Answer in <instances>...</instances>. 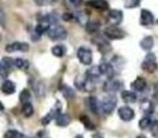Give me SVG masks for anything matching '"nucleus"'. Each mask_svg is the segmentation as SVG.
Segmentation results:
<instances>
[{
  "mask_svg": "<svg viewBox=\"0 0 158 138\" xmlns=\"http://www.w3.org/2000/svg\"><path fill=\"white\" fill-rule=\"evenodd\" d=\"M141 67L147 73H154L157 70V68H158V64L156 62V54L148 52L147 55L144 57V60L142 62V65Z\"/></svg>",
  "mask_w": 158,
  "mask_h": 138,
  "instance_id": "obj_1",
  "label": "nucleus"
},
{
  "mask_svg": "<svg viewBox=\"0 0 158 138\" xmlns=\"http://www.w3.org/2000/svg\"><path fill=\"white\" fill-rule=\"evenodd\" d=\"M48 37L53 41H62L67 37V30L63 27V26H59V25H56L53 27H51L48 31Z\"/></svg>",
  "mask_w": 158,
  "mask_h": 138,
  "instance_id": "obj_2",
  "label": "nucleus"
},
{
  "mask_svg": "<svg viewBox=\"0 0 158 138\" xmlns=\"http://www.w3.org/2000/svg\"><path fill=\"white\" fill-rule=\"evenodd\" d=\"M116 105H117V99H116V96H115V95H109V96L104 97V100L101 101V110H102L104 113L110 115V113L115 110Z\"/></svg>",
  "mask_w": 158,
  "mask_h": 138,
  "instance_id": "obj_3",
  "label": "nucleus"
},
{
  "mask_svg": "<svg viewBox=\"0 0 158 138\" xmlns=\"http://www.w3.org/2000/svg\"><path fill=\"white\" fill-rule=\"evenodd\" d=\"M104 34L105 37H107L109 39H121L125 37V32L122 30H120L116 25H111V26H107L105 30H104Z\"/></svg>",
  "mask_w": 158,
  "mask_h": 138,
  "instance_id": "obj_4",
  "label": "nucleus"
},
{
  "mask_svg": "<svg viewBox=\"0 0 158 138\" xmlns=\"http://www.w3.org/2000/svg\"><path fill=\"white\" fill-rule=\"evenodd\" d=\"M77 57L80 60V63L84 65H89L93 62V53L86 47H79L77 51Z\"/></svg>",
  "mask_w": 158,
  "mask_h": 138,
  "instance_id": "obj_5",
  "label": "nucleus"
},
{
  "mask_svg": "<svg viewBox=\"0 0 158 138\" xmlns=\"http://www.w3.org/2000/svg\"><path fill=\"white\" fill-rule=\"evenodd\" d=\"M60 106H62V105H60V102H59V101H57V102L54 104V106L52 107V110H51L46 116H43V117H42L41 123H42L43 126H47V124H48V123H49L54 117H57V116L60 113Z\"/></svg>",
  "mask_w": 158,
  "mask_h": 138,
  "instance_id": "obj_6",
  "label": "nucleus"
},
{
  "mask_svg": "<svg viewBox=\"0 0 158 138\" xmlns=\"http://www.w3.org/2000/svg\"><path fill=\"white\" fill-rule=\"evenodd\" d=\"M30 48V46L26 43V42H12L10 44H7L5 47V51L9 52V53H12V52H27Z\"/></svg>",
  "mask_w": 158,
  "mask_h": 138,
  "instance_id": "obj_7",
  "label": "nucleus"
},
{
  "mask_svg": "<svg viewBox=\"0 0 158 138\" xmlns=\"http://www.w3.org/2000/svg\"><path fill=\"white\" fill-rule=\"evenodd\" d=\"M117 113H118V117L122 121H125V122H128V121H131L135 117V111L131 107H128V106H121V107H118Z\"/></svg>",
  "mask_w": 158,
  "mask_h": 138,
  "instance_id": "obj_8",
  "label": "nucleus"
},
{
  "mask_svg": "<svg viewBox=\"0 0 158 138\" xmlns=\"http://www.w3.org/2000/svg\"><path fill=\"white\" fill-rule=\"evenodd\" d=\"M154 21V17L152 15V12L147 9H142L141 10V17H139V23L142 26H151Z\"/></svg>",
  "mask_w": 158,
  "mask_h": 138,
  "instance_id": "obj_9",
  "label": "nucleus"
},
{
  "mask_svg": "<svg viewBox=\"0 0 158 138\" xmlns=\"http://www.w3.org/2000/svg\"><path fill=\"white\" fill-rule=\"evenodd\" d=\"M14 65V60L9 57H2L1 59V65H0V69H1V76L5 78L10 71H11V68Z\"/></svg>",
  "mask_w": 158,
  "mask_h": 138,
  "instance_id": "obj_10",
  "label": "nucleus"
},
{
  "mask_svg": "<svg viewBox=\"0 0 158 138\" xmlns=\"http://www.w3.org/2000/svg\"><path fill=\"white\" fill-rule=\"evenodd\" d=\"M122 17H123L122 11H121V10H117V9H112V10H110L109 14H107L109 21H110L111 23H114V25L120 23V22L122 21Z\"/></svg>",
  "mask_w": 158,
  "mask_h": 138,
  "instance_id": "obj_11",
  "label": "nucleus"
},
{
  "mask_svg": "<svg viewBox=\"0 0 158 138\" xmlns=\"http://www.w3.org/2000/svg\"><path fill=\"white\" fill-rule=\"evenodd\" d=\"M121 87H122V84L118 80H115V79H110L104 84V90L107 91V92H115Z\"/></svg>",
  "mask_w": 158,
  "mask_h": 138,
  "instance_id": "obj_12",
  "label": "nucleus"
},
{
  "mask_svg": "<svg viewBox=\"0 0 158 138\" xmlns=\"http://www.w3.org/2000/svg\"><path fill=\"white\" fill-rule=\"evenodd\" d=\"M101 74H102V73H101V68H100V65H93L91 68H89V69L86 70L85 76H86V79L94 81V80H96Z\"/></svg>",
  "mask_w": 158,
  "mask_h": 138,
  "instance_id": "obj_13",
  "label": "nucleus"
},
{
  "mask_svg": "<svg viewBox=\"0 0 158 138\" xmlns=\"http://www.w3.org/2000/svg\"><path fill=\"white\" fill-rule=\"evenodd\" d=\"M147 86V81L144 80V78L142 76H138L136 78V80L131 84V87L135 90V91H138V92H142Z\"/></svg>",
  "mask_w": 158,
  "mask_h": 138,
  "instance_id": "obj_14",
  "label": "nucleus"
},
{
  "mask_svg": "<svg viewBox=\"0 0 158 138\" xmlns=\"http://www.w3.org/2000/svg\"><path fill=\"white\" fill-rule=\"evenodd\" d=\"M15 90H16V85H15V83H14V81L7 80V79L2 81V84H1V91H2L4 94H6V95L14 94V92H15Z\"/></svg>",
  "mask_w": 158,
  "mask_h": 138,
  "instance_id": "obj_15",
  "label": "nucleus"
},
{
  "mask_svg": "<svg viewBox=\"0 0 158 138\" xmlns=\"http://www.w3.org/2000/svg\"><path fill=\"white\" fill-rule=\"evenodd\" d=\"M88 5L94 7V9H96V10H101V11L109 9V4H107L106 0H89Z\"/></svg>",
  "mask_w": 158,
  "mask_h": 138,
  "instance_id": "obj_16",
  "label": "nucleus"
},
{
  "mask_svg": "<svg viewBox=\"0 0 158 138\" xmlns=\"http://www.w3.org/2000/svg\"><path fill=\"white\" fill-rule=\"evenodd\" d=\"M62 95L67 99V100H73L75 97V91L69 86V85H65V84H62L60 87H59Z\"/></svg>",
  "mask_w": 158,
  "mask_h": 138,
  "instance_id": "obj_17",
  "label": "nucleus"
},
{
  "mask_svg": "<svg viewBox=\"0 0 158 138\" xmlns=\"http://www.w3.org/2000/svg\"><path fill=\"white\" fill-rule=\"evenodd\" d=\"M153 44H154V39H153V37H152V36H146V37H144V38H142V41L139 42L141 48H142V49H144V51H147V52L152 49Z\"/></svg>",
  "mask_w": 158,
  "mask_h": 138,
  "instance_id": "obj_18",
  "label": "nucleus"
},
{
  "mask_svg": "<svg viewBox=\"0 0 158 138\" xmlns=\"http://www.w3.org/2000/svg\"><path fill=\"white\" fill-rule=\"evenodd\" d=\"M121 99H122L125 102L132 104V102H136V100H137V95H136V92H133V91L125 90V91L121 92Z\"/></svg>",
  "mask_w": 158,
  "mask_h": 138,
  "instance_id": "obj_19",
  "label": "nucleus"
},
{
  "mask_svg": "<svg viewBox=\"0 0 158 138\" xmlns=\"http://www.w3.org/2000/svg\"><path fill=\"white\" fill-rule=\"evenodd\" d=\"M85 102H86V106L89 107V110L93 112V113H98L99 111V107H98V100H96V97L95 96H89V97H86L85 99Z\"/></svg>",
  "mask_w": 158,
  "mask_h": 138,
  "instance_id": "obj_20",
  "label": "nucleus"
},
{
  "mask_svg": "<svg viewBox=\"0 0 158 138\" xmlns=\"http://www.w3.org/2000/svg\"><path fill=\"white\" fill-rule=\"evenodd\" d=\"M56 123L59 127H65V126H68L70 123V116L67 115V113H59L56 117Z\"/></svg>",
  "mask_w": 158,
  "mask_h": 138,
  "instance_id": "obj_21",
  "label": "nucleus"
},
{
  "mask_svg": "<svg viewBox=\"0 0 158 138\" xmlns=\"http://www.w3.org/2000/svg\"><path fill=\"white\" fill-rule=\"evenodd\" d=\"M93 41H94V43L98 46V48L101 49V52H106V49L110 48V44H109L107 41L104 39L102 37H94Z\"/></svg>",
  "mask_w": 158,
  "mask_h": 138,
  "instance_id": "obj_22",
  "label": "nucleus"
},
{
  "mask_svg": "<svg viewBox=\"0 0 158 138\" xmlns=\"http://www.w3.org/2000/svg\"><path fill=\"white\" fill-rule=\"evenodd\" d=\"M100 68H101V73L104 75H106L107 78H111L114 75V73H115L114 71V68H112V65L110 63H102L100 65Z\"/></svg>",
  "mask_w": 158,
  "mask_h": 138,
  "instance_id": "obj_23",
  "label": "nucleus"
},
{
  "mask_svg": "<svg viewBox=\"0 0 158 138\" xmlns=\"http://www.w3.org/2000/svg\"><path fill=\"white\" fill-rule=\"evenodd\" d=\"M85 28H86V32H88V33H95V32L99 31L100 23H99L98 21H89V22H86Z\"/></svg>",
  "mask_w": 158,
  "mask_h": 138,
  "instance_id": "obj_24",
  "label": "nucleus"
},
{
  "mask_svg": "<svg viewBox=\"0 0 158 138\" xmlns=\"http://www.w3.org/2000/svg\"><path fill=\"white\" fill-rule=\"evenodd\" d=\"M65 47L63 46V44H57V46H54V47H52V54L54 55V57H58V58H60V57H63L64 54H65Z\"/></svg>",
  "mask_w": 158,
  "mask_h": 138,
  "instance_id": "obj_25",
  "label": "nucleus"
},
{
  "mask_svg": "<svg viewBox=\"0 0 158 138\" xmlns=\"http://www.w3.org/2000/svg\"><path fill=\"white\" fill-rule=\"evenodd\" d=\"M14 65H15L17 69H20V70H26L30 64H28V62H27L26 59H23V58H16V59H14Z\"/></svg>",
  "mask_w": 158,
  "mask_h": 138,
  "instance_id": "obj_26",
  "label": "nucleus"
},
{
  "mask_svg": "<svg viewBox=\"0 0 158 138\" xmlns=\"http://www.w3.org/2000/svg\"><path fill=\"white\" fill-rule=\"evenodd\" d=\"M152 123H153V121L151 120L149 115H147V116H144V117H142V118L139 120L138 126H139L141 129H147V128H151Z\"/></svg>",
  "mask_w": 158,
  "mask_h": 138,
  "instance_id": "obj_27",
  "label": "nucleus"
},
{
  "mask_svg": "<svg viewBox=\"0 0 158 138\" xmlns=\"http://www.w3.org/2000/svg\"><path fill=\"white\" fill-rule=\"evenodd\" d=\"M22 115L25 117H31L33 115V106L31 105V102L22 104Z\"/></svg>",
  "mask_w": 158,
  "mask_h": 138,
  "instance_id": "obj_28",
  "label": "nucleus"
},
{
  "mask_svg": "<svg viewBox=\"0 0 158 138\" xmlns=\"http://www.w3.org/2000/svg\"><path fill=\"white\" fill-rule=\"evenodd\" d=\"M35 91H36V95L38 97H43L44 96V92H46V87H44V84L42 81H38L35 86H33Z\"/></svg>",
  "mask_w": 158,
  "mask_h": 138,
  "instance_id": "obj_29",
  "label": "nucleus"
},
{
  "mask_svg": "<svg viewBox=\"0 0 158 138\" xmlns=\"http://www.w3.org/2000/svg\"><path fill=\"white\" fill-rule=\"evenodd\" d=\"M85 84H86V80H84L81 76H77L75 80H74V85H75V87L79 89V90H81V91L85 90Z\"/></svg>",
  "mask_w": 158,
  "mask_h": 138,
  "instance_id": "obj_30",
  "label": "nucleus"
},
{
  "mask_svg": "<svg viewBox=\"0 0 158 138\" xmlns=\"http://www.w3.org/2000/svg\"><path fill=\"white\" fill-rule=\"evenodd\" d=\"M30 100H31V94H30V91H28L27 89H23V90L20 92V101H21L22 104H26V102H30Z\"/></svg>",
  "mask_w": 158,
  "mask_h": 138,
  "instance_id": "obj_31",
  "label": "nucleus"
},
{
  "mask_svg": "<svg viewBox=\"0 0 158 138\" xmlns=\"http://www.w3.org/2000/svg\"><path fill=\"white\" fill-rule=\"evenodd\" d=\"M80 121H81V123L85 126V128H88V129H94V128H95V126L91 123V121H90L85 115H81V116H80Z\"/></svg>",
  "mask_w": 158,
  "mask_h": 138,
  "instance_id": "obj_32",
  "label": "nucleus"
},
{
  "mask_svg": "<svg viewBox=\"0 0 158 138\" xmlns=\"http://www.w3.org/2000/svg\"><path fill=\"white\" fill-rule=\"evenodd\" d=\"M122 1H123L125 7H127V9H132V7H136L139 5V0H122Z\"/></svg>",
  "mask_w": 158,
  "mask_h": 138,
  "instance_id": "obj_33",
  "label": "nucleus"
},
{
  "mask_svg": "<svg viewBox=\"0 0 158 138\" xmlns=\"http://www.w3.org/2000/svg\"><path fill=\"white\" fill-rule=\"evenodd\" d=\"M19 132L17 131H15V129H9V131H6L5 133H4V138H17L19 137Z\"/></svg>",
  "mask_w": 158,
  "mask_h": 138,
  "instance_id": "obj_34",
  "label": "nucleus"
},
{
  "mask_svg": "<svg viewBox=\"0 0 158 138\" xmlns=\"http://www.w3.org/2000/svg\"><path fill=\"white\" fill-rule=\"evenodd\" d=\"M151 133L154 138H158V121H153L151 126Z\"/></svg>",
  "mask_w": 158,
  "mask_h": 138,
  "instance_id": "obj_35",
  "label": "nucleus"
},
{
  "mask_svg": "<svg viewBox=\"0 0 158 138\" xmlns=\"http://www.w3.org/2000/svg\"><path fill=\"white\" fill-rule=\"evenodd\" d=\"M37 137H38V138H49L46 132H38V133H37Z\"/></svg>",
  "mask_w": 158,
  "mask_h": 138,
  "instance_id": "obj_36",
  "label": "nucleus"
},
{
  "mask_svg": "<svg viewBox=\"0 0 158 138\" xmlns=\"http://www.w3.org/2000/svg\"><path fill=\"white\" fill-rule=\"evenodd\" d=\"M63 18H64V20H67V21H68V20H72V18H73V15L67 12V14H64V15H63Z\"/></svg>",
  "mask_w": 158,
  "mask_h": 138,
  "instance_id": "obj_37",
  "label": "nucleus"
},
{
  "mask_svg": "<svg viewBox=\"0 0 158 138\" xmlns=\"http://www.w3.org/2000/svg\"><path fill=\"white\" fill-rule=\"evenodd\" d=\"M69 1H70V4H72V5H74V6H78V5H79V4H80L83 0H69Z\"/></svg>",
  "mask_w": 158,
  "mask_h": 138,
  "instance_id": "obj_38",
  "label": "nucleus"
},
{
  "mask_svg": "<svg viewBox=\"0 0 158 138\" xmlns=\"http://www.w3.org/2000/svg\"><path fill=\"white\" fill-rule=\"evenodd\" d=\"M37 5H43L44 4V0H35Z\"/></svg>",
  "mask_w": 158,
  "mask_h": 138,
  "instance_id": "obj_39",
  "label": "nucleus"
},
{
  "mask_svg": "<svg viewBox=\"0 0 158 138\" xmlns=\"http://www.w3.org/2000/svg\"><path fill=\"white\" fill-rule=\"evenodd\" d=\"M93 138H102V134L96 133V134H94V136H93Z\"/></svg>",
  "mask_w": 158,
  "mask_h": 138,
  "instance_id": "obj_40",
  "label": "nucleus"
},
{
  "mask_svg": "<svg viewBox=\"0 0 158 138\" xmlns=\"http://www.w3.org/2000/svg\"><path fill=\"white\" fill-rule=\"evenodd\" d=\"M17 138H28V137H27V136H25V134H22V133H20Z\"/></svg>",
  "mask_w": 158,
  "mask_h": 138,
  "instance_id": "obj_41",
  "label": "nucleus"
},
{
  "mask_svg": "<svg viewBox=\"0 0 158 138\" xmlns=\"http://www.w3.org/2000/svg\"><path fill=\"white\" fill-rule=\"evenodd\" d=\"M136 138H147V137H146L144 134H139V136H137Z\"/></svg>",
  "mask_w": 158,
  "mask_h": 138,
  "instance_id": "obj_42",
  "label": "nucleus"
},
{
  "mask_svg": "<svg viewBox=\"0 0 158 138\" xmlns=\"http://www.w3.org/2000/svg\"><path fill=\"white\" fill-rule=\"evenodd\" d=\"M75 138H84L81 134H78V136H75Z\"/></svg>",
  "mask_w": 158,
  "mask_h": 138,
  "instance_id": "obj_43",
  "label": "nucleus"
},
{
  "mask_svg": "<svg viewBox=\"0 0 158 138\" xmlns=\"http://www.w3.org/2000/svg\"><path fill=\"white\" fill-rule=\"evenodd\" d=\"M157 23H158V20H157Z\"/></svg>",
  "mask_w": 158,
  "mask_h": 138,
  "instance_id": "obj_44",
  "label": "nucleus"
}]
</instances>
